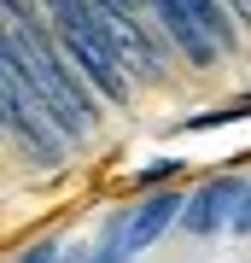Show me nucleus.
Returning <instances> with one entry per match:
<instances>
[{
	"label": "nucleus",
	"mask_w": 251,
	"mask_h": 263,
	"mask_svg": "<svg viewBox=\"0 0 251 263\" xmlns=\"http://www.w3.org/2000/svg\"><path fill=\"white\" fill-rule=\"evenodd\" d=\"M117 6H129V12H134V0H117Z\"/></svg>",
	"instance_id": "nucleus-8"
},
{
	"label": "nucleus",
	"mask_w": 251,
	"mask_h": 263,
	"mask_svg": "<svg viewBox=\"0 0 251 263\" xmlns=\"http://www.w3.org/2000/svg\"><path fill=\"white\" fill-rule=\"evenodd\" d=\"M240 193H245V187H234V181H205V187L187 199L181 222L193 228V234H216L222 222H234V216H240Z\"/></svg>",
	"instance_id": "nucleus-5"
},
{
	"label": "nucleus",
	"mask_w": 251,
	"mask_h": 263,
	"mask_svg": "<svg viewBox=\"0 0 251 263\" xmlns=\"http://www.w3.org/2000/svg\"><path fill=\"white\" fill-rule=\"evenodd\" d=\"M6 65H18L29 82H35V94L53 105V117L65 123L70 135H82L88 123H93V105H88V88L76 82V65L47 53V41L35 35V24H29V29L12 24V29H6Z\"/></svg>",
	"instance_id": "nucleus-1"
},
{
	"label": "nucleus",
	"mask_w": 251,
	"mask_h": 263,
	"mask_svg": "<svg viewBox=\"0 0 251 263\" xmlns=\"http://www.w3.org/2000/svg\"><path fill=\"white\" fill-rule=\"evenodd\" d=\"M6 129L18 135V141L35 152L41 164H53L59 158V146H65V123L53 117V105H47L41 94H35V82L18 70V65H6Z\"/></svg>",
	"instance_id": "nucleus-2"
},
{
	"label": "nucleus",
	"mask_w": 251,
	"mask_h": 263,
	"mask_svg": "<svg viewBox=\"0 0 251 263\" xmlns=\"http://www.w3.org/2000/svg\"><path fill=\"white\" fill-rule=\"evenodd\" d=\"M47 6H53L59 24H88L93 18V0H47Z\"/></svg>",
	"instance_id": "nucleus-6"
},
{
	"label": "nucleus",
	"mask_w": 251,
	"mask_h": 263,
	"mask_svg": "<svg viewBox=\"0 0 251 263\" xmlns=\"http://www.w3.org/2000/svg\"><path fill=\"white\" fill-rule=\"evenodd\" d=\"M234 228H240V234H251V187L240 193V216H234Z\"/></svg>",
	"instance_id": "nucleus-7"
},
{
	"label": "nucleus",
	"mask_w": 251,
	"mask_h": 263,
	"mask_svg": "<svg viewBox=\"0 0 251 263\" xmlns=\"http://www.w3.org/2000/svg\"><path fill=\"white\" fill-rule=\"evenodd\" d=\"M59 53H65L105 100H129V70L117 65L111 41L93 29V18H88V24H59Z\"/></svg>",
	"instance_id": "nucleus-3"
},
{
	"label": "nucleus",
	"mask_w": 251,
	"mask_h": 263,
	"mask_svg": "<svg viewBox=\"0 0 251 263\" xmlns=\"http://www.w3.org/2000/svg\"><path fill=\"white\" fill-rule=\"evenodd\" d=\"M93 29H100L105 41H111L117 65L134 76V82H158L164 65H158V47H152L146 35H140V24L129 18V6H117V0H93Z\"/></svg>",
	"instance_id": "nucleus-4"
}]
</instances>
